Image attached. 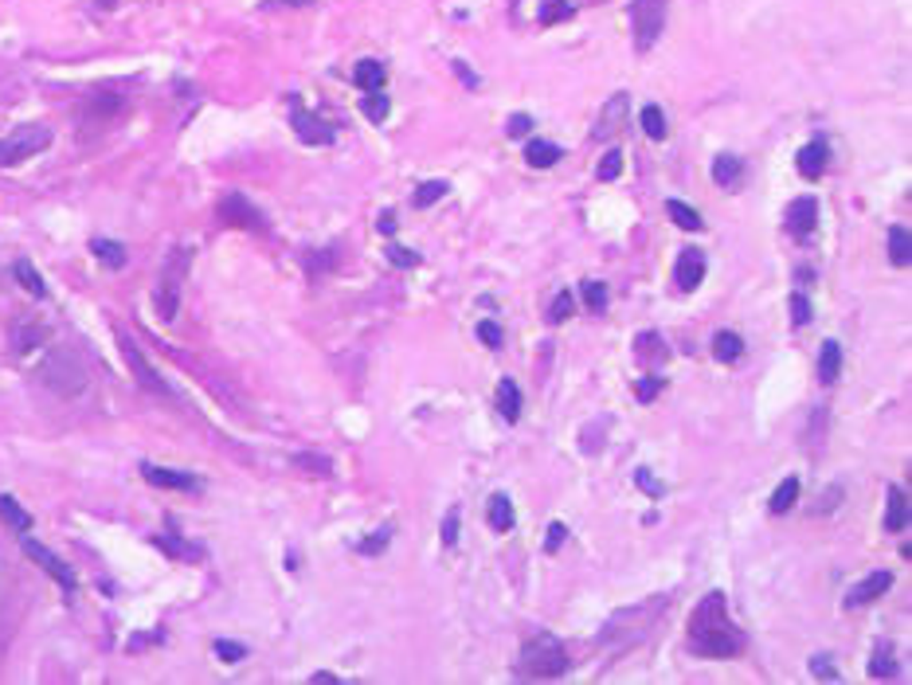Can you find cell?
Segmentation results:
<instances>
[{
    "label": "cell",
    "instance_id": "cell-12",
    "mask_svg": "<svg viewBox=\"0 0 912 685\" xmlns=\"http://www.w3.org/2000/svg\"><path fill=\"white\" fill-rule=\"evenodd\" d=\"M294 130H298V138L306 141V146H329V141H334V126L302 106H294Z\"/></svg>",
    "mask_w": 912,
    "mask_h": 685
},
{
    "label": "cell",
    "instance_id": "cell-52",
    "mask_svg": "<svg viewBox=\"0 0 912 685\" xmlns=\"http://www.w3.org/2000/svg\"><path fill=\"white\" fill-rule=\"evenodd\" d=\"M153 540H157L161 548H165V553H173V556H196L193 548H185V545H180L177 537H169V532H161V537H153Z\"/></svg>",
    "mask_w": 912,
    "mask_h": 685
},
{
    "label": "cell",
    "instance_id": "cell-50",
    "mask_svg": "<svg viewBox=\"0 0 912 685\" xmlns=\"http://www.w3.org/2000/svg\"><path fill=\"white\" fill-rule=\"evenodd\" d=\"M634 482H639V486H642L646 493H650V498H662V482L654 478V474L646 470V466H639V470H634Z\"/></svg>",
    "mask_w": 912,
    "mask_h": 685
},
{
    "label": "cell",
    "instance_id": "cell-13",
    "mask_svg": "<svg viewBox=\"0 0 912 685\" xmlns=\"http://www.w3.org/2000/svg\"><path fill=\"white\" fill-rule=\"evenodd\" d=\"M701 279H705V255H701L697 247H686V251L678 255V266H673V282H678L681 290H697Z\"/></svg>",
    "mask_w": 912,
    "mask_h": 685
},
{
    "label": "cell",
    "instance_id": "cell-27",
    "mask_svg": "<svg viewBox=\"0 0 912 685\" xmlns=\"http://www.w3.org/2000/svg\"><path fill=\"white\" fill-rule=\"evenodd\" d=\"M353 79H357V87H365V91H380L388 71H384V63H376V59H360L353 67Z\"/></svg>",
    "mask_w": 912,
    "mask_h": 685
},
{
    "label": "cell",
    "instance_id": "cell-54",
    "mask_svg": "<svg viewBox=\"0 0 912 685\" xmlns=\"http://www.w3.org/2000/svg\"><path fill=\"white\" fill-rule=\"evenodd\" d=\"M459 540V509H451L443 517V545H454Z\"/></svg>",
    "mask_w": 912,
    "mask_h": 685
},
{
    "label": "cell",
    "instance_id": "cell-39",
    "mask_svg": "<svg viewBox=\"0 0 912 685\" xmlns=\"http://www.w3.org/2000/svg\"><path fill=\"white\" fill-rule=\"evenodd\" d=\"M212 650H216V658L227 662V665H235V662L247 658V646H243V642H232V639H216Z\"/></svg>",
    "mask_w": 912,
    "mask_h": 685
},
{
    "label": "cell",
    "instance_id": "cell-7",
    "mask_svg": "<svg viewBox=\"0 0 912 685\" xmlns=\"http://www.w3.org/2000/svg\"><path fill=\"white\" fill-rule=\"evenodd\" d=\"M216 216L227 227H247V232H267V216L251 204L243 193H227L220 204H216Z\"/></svg>",
    "mask_w": 912,
    "mask_h": 685
},
{
    "label": "cell",
    "instance_id": "cell-30",
    "mask_svg": "<svg viewBox=\"0 0 912 685\" xmlns=\"http://www.w3.org/2000/svg\"><path fill=\"white\" fill-rule=\"evenodd\" d=\"M740 177H744V165H740L733 154H720L717 161H712V180H717L720 188H733Z\"/></svg>",
    "mask_w": 912,
    "mask_h": 685
},
{
    "label": "cell",
    "instance_id": "cell-38",
    "mask_svg": "<svg viewBox=\"0 0 912 685\" xmlns=\"http://www.w3.org/2000/svg\"><path fill=\"white\" fill-rule=\"evenodd\" d=\"M294 466H298V470H310L313 478H329V474H334V462L321 459V454H294Z\"/></svg>",
    "mask_w": 912,
    "mask_h": 685
},
{
    "label": "cell",
    "instance_id": "cell-48",
    "mask_svg": "<svg viewBox=\"0 0 912 685\" xmlns=\"http://www.w3.org/2000/svg\"><path fill=\"white\" fill-rule=\"evenodd\" d=\"M791 321L795 326H806L811 321V302H806V294H791Z\"/></svg>",
    "mask_w": 912,
    "mask_h": 685
},
{
    "label": "cell",
    "instance_id": "cell-28",
    "mask_svg": "<svg viewBox=\"0 0 912 685\" xmlns=\"http://www.w3.org/2000/svg\"><path fill=\"white\" fill-rule=\"evenodd\" d=\"M838 373H842V345H838V341H826L822 357H819V380H822V384H834Z\"/></svg>",
    "mask_w": 912,
    "mask_h": 685
},
{
    "label": "cell",
    "instance_id": "cell-53",
    "mask_svg": "<svg viewBox=\"0 0 912 685\" xmlns=\"http://www.w3.org/2000/svg\"><path fill=\"white\" fill-rule=\"evenodd\" d=\"M564 537H568V529L560 525V521H553V525H548V537H545V553H556V548L564 545Z\"/></svg>",
    "mask_w": 912,
    "mask_h": 685
},
{
    "label": "cell",
    "instance_id": "cell-36",
    "mask_svg": "<svg viewBox=\"0 0 912 685\" xmlns=\"http://www.w3.org/2000/svg\"><path fill=\"white\" fill-rule=\"evenodd\" d=\"M446 193H451V185H446V180H423V185L415 188L412 204H415V208H431L435 200H443Z\"/></svg>",
    "mask_w": 912,
    "mask_h": 685
},
{
    "label": "cell",
    "instance_id": "cell-45",
    "mask_svg": "<svg viewBox=\"0 0 912 685\" xmlns=\"http://www.w3.org/2000/svg\"><path fill=\"white\" fill-rule=\"evenodd\" d=\"M388 259H392L396 266H404V271H412V266H420V255H415L412 247H400V243H392V247H388Z\"/></svg>",
    "mask_w": 912,
    "mask_h": 685
},
{
    "label": "cell",
    "instance_id": "cell-49",
    "mask_svg": "<svg viewBox=\"0 0 912 685\" xmlns=\"http://www.w3.org/2000/svg\"><path fill=\"white\" fill-rule=\"evenodd\" d=\"M811 673H814V678H826V681H838V670L830 665L826 654H814V658H811Z\"/></svg>",
    "mask_w": 912,
    "mask_h": 685
},
{
    "label": "cell",
    "instance_id": "cell-20",
    "mask_svg": "<svg viewBox=\"0 0 912 685\" xmlns=\"http://www.w3.org/2000/svg\"><path fill=\"white\" fill-rule=\"evenodd\" d=\"M498 412L506 423H517L521 420V388L513 380H498Z\"/></svg>",
    "mask_w": 912,
    "mask_h": 685
},
{
    "label": "cell",
    "instance_id": "cell-9",
    "mask_svg": "<svg viewBox=\"0 0 912 685\" xmlns=\"http://www.w3.org/2000/svg\"><path fill=\"white\" fill-rule=\"evenodd\" d=\"M118 345H122V357H126L130 373H134V376L141 380V388H149V392H157V396H173V392H169V384H165V380L157 376V368L149 365L145 357H141V349H138L134 341L126 337V333H122V337H118Z\"/></svg>",
    "mask_w": 912,
    "mask_h": 685
},
{
    "label": "cell",
    "instance_id": "cell-8",
    "mask_svg": "<svg viewBox=\"0 0 912 685\" xmlns=\"http://www.w3.org/2000/svg\"><path fill=\"white\" fill-rule=\"evenodd\" d=\"M20 548H24V553H28V556H32V560H35V564H40V568H43V572H47V576H51V579H55V584H59V587H63V592H75V587H79V579H75V572H71V568H67V564H63V560H59V556H55V553H51V548H43V545H40V540H32V537H20Z\"/></svg>",
    "mask_w": 912,
    "mask_h": 685
},
{
    "label": "cell",
    "instance_id": "cell-2",
    "mask_svg": "<svg viewBox=\"0 0 912 685\" xmlns=\"http://www.w3.org/2000/svg\"><path fill=\"white\" fill-rule=\"evenodd\" d=\"M40 380L43 388H51L55 396H79L83 388H87V365H83V357L75 353V349H47L43 360H40Z\"/></svg>",
    "mask_w": 912,
    "mask_h": 685
},
{
    "label": "cell",
    "instance_id": "cell-25",
    "mask_svg": "<svg viewBox=\"0 0 912 685\" xmlns=\"http://www.w3.org/2000/svg\"><path fill=\"white\" fill-rule=\"evenodd\" d=\"M0 517H4L16 532H32V513H28L12 493H0Z\"/></svg>",
    "mask_w": 912,
    "mask_h": 685
},
{
    "label": "cell",
    "instance_id": "cell-46",
    "mask_svg": "<svg viewBox=\"0 0 912 685\" xmlns=\"http://www.w3.org/2000/svg\"><path fill=\"white\" fill-rule=\"evenodd\" d=\"M564 16H572V8H568L564 0H545V8H540V24H556V20H564Z\"/></svg>",
    "mask_w": 912,
    "mask_h": 685
},
{
    "label": "cell",
    "instance_id": "cell-1",
    "mask_svg": "<svg viewBox=\"0 0 912 685\" xmlns=\"http://www.w3.org/2000/svg\"><path fill=\"white\" fill-rule=\"evenodd\" d=\"M689 650L705 654V658H733V654L744 650V634H740V626L725 615V595L720 592H709L693 607Z\"/></svg>",
    "mask_w": 912,
    "mask_h": 685
},
{
    "label": "cell",
    "instance_id": "cell-56",
    "mask_svg": "<svg viewBox=\"0 0 912 685\" xmlns=\"http://www.w3.org/2000/svg\"><path fill=\"white\" fill-rule=\"evenodd\" d=\"M454 71L462 75V83H467V87H478V79H474V75L467 71V63H454Z\"/></svg>",
    "mask_w": 912,
    "mask_h": 685
},
{
    "label": "cell",
    "instance_id": "cell-10",
    "mask_svg": "<svg viewBox=\"0 0 912 685\" xmlns=\"http://www.w3.org/2000/svg\"><path fill=\"white\" fill-rule=\"evenodd\" d=\"M122 110H126V98H118V94H94V98H87V106H83L79 122L87 130H106Z\"/></svg>",
    "mask_w": 912,
    "mask_h": 685
},
{
    "label": "cell",
    "instance_id": "cell-33",
    "mask_svg": "<svg viewBox=\"0 0 912 685\" xmlns=\"http://www.w3.org/2000/svg\"><path fill=\"white\" fill-rule=\"evenodd\" d=\"M639 122H642V130H646V138L650 141H666V114H662V106H642V114H639Z\"/></svg>",
    "mask_w": 912,
    "mask_h": 685
},
{
    "label": "cell",
    "instance_id": "cell-19",
    "mask_svg": "<svg viewBox=\"0 0 912 685\" xmlns=\"http://www.w3.org/2000/svg\"><path fill=\"white\" fill-rule=\"evenodd\" d=\"M905 525H908V498H905L900 486H889V493H885V529L900 532Z\"/></svg>",
    "mask_w": 912,
    "mask_h": 685
},
{
    "label": "cell",
    "instance_id": "cell-15",
    "mask_svg": "<svg viewBox=\"0 0 912 685\" xmlns=\"http://www.w3.org/2000/svg\"><path fill=\"white\" fill-rule=\"evenodd\" d=\"M141 474H145V482H153V486H165V490H196V486H200L193 474L169 470V466H153V462H141Z\"/></svg>",
    "mask_w": 912,
    "mask_h": 685
},
{
    "label": "cell",
    "instance_id": "cell-43",
    "mask_svg": "<svg viewBox=\"0 0 912 685\" xmlns=\"http://www.w3.org/2000/svg\"><path fill=\"white\" fill-rule=\"evenodd\" d=\"M584 302L592 313H603L607 310V287L603 282H584Z\"/></svg>",
    "mask_w": 912,
    "mask_h": 685
},
{
    "label": "cell",
    "instance_id": "cell-42",
    "mask_svg": "<svg viewBox=\"0 0 912 685\" xmlns=\"http://www.w3.org/2000/svg\"><path fill=\"white\" fill-rule=\"evenodd\" d=\"M568 318H572V294L560 290L553 298V306H548V321H553V326H564Z\"/></svg>",
    "mask_w": 912,
    "mask_h": 685
},
{
    "label": "cell",
    "instance_id": "cell-24",
    "mask_svg": "<svg viewBox=\"0 0 912 685\" xmlns=\"http://www.w3.org/2000/svg\"><path fill=\"white\" fill-rule=\"evenodd\" d=\"M889 259H892V266H908L912 263V235H908L905 224L889 227Z\"/></svg>",
    "mask_w": 912,
    "mask_h": 685
},
{
    "label": "cell",
    "instance_id": "cell-17",
    "mask_svg": "<svg viewBox=\"0 0 912 685\" xmlns=\"http://www.w3.org/2000/svg\"><path fill=\"white\" fill-rule=\"evenodd\" d=\"M634 357H639L642 365H662V360L670 357V349H666V341H662V333H654V329L639 333V337H634Z\"/></svg>",
    "mask_w": 912,
    "mask_h": 685
},
{
    "label": "cell",
    "instance_id": "cell-16",
    "mask_svg": "<svg viewBox=\"0 0 912 685\" xmlns=\"http://www.w3.org/2000/svg\"><path fill=\"white\" fill-rule=\"evenodd\" d=\"M826 161H830V149H826V141H811V146H803L799 154H795V165H799V173L806 180H819L826 173Z\"/></svg>",
    "mask_w": 912,
    "mask_h": 685
},
{
    "label": "cell",
    "instance_id": "cell-32",
    "mask_svg": "<svg viewBox=\"0 0 912 685\" xmlns=\"http://www.w3.org/2000/svg\"><path fill=\"white\" fill-rule=\"evenodd\" d=\"M869 673H873V678H892V673H897V654H892L889 642H877V646H873Z\"/></svg>",
    "mask_w": 912,
    "mask_h": 685
},
{
    "label": "cell",
    "instance_id": "cell-37",
    "mask_svg": "<svg viewBox=\"0 0 912 685\" xmlns=\"http://www.w3.org/2000/svg\"><path fill=\"white\" fill-rule=\"evenodd\" d=\"M360 110H365V118H368V122H384V118H388V110H392V102H388V94L368 91L365 98H360Z\"/></svg>",
    "mask_w": 912,
    "mask_h": 685
},
{
    "label": "cell",
    "instance_id": "cell-44",
    "mask_svg": "<svg viewBox=\"0 0 912 685\" xmlns=\"http://www.w3.org/2000/svg\"><path fill=\"white\" fill-rule=\"evenodd\" d=\"M619 173H623V154H619V149H611V154L600 161L595 177H600V180H619Z\"/></svg>",
    "mask_w": 912,
    "mask_h": 685
},
{
    "label": "cell",
    "instance_id": "cell-58",
    "mask_svg": "<svg viewBox=\"0 0 912 685\" xmlns=\"http://www.w3.org/2000/svg\"><path fill=\"white\" fill-rule=\"evenodd\" d=\"M287 4H313V0H287Z\"/></svg>",
    "mask_w": 912,
    "mask_h": 685
},
{
    "label": "cell",
    "instance_id": "cell-14",
    "mask_svg": "<svg viewBox=\"0 0 912 685\" xmlns=\"http://www.w3.org/2000/svg\"><path fill=\"white\" fill-rule=\"evenodd\" d=\"M892 587V572H873L866 576L861 584H853L850 592H845V607H861V603H873L877 595H885Z\"/></svg>",
    "mask_w": 912,
    "mask_h": 685
},
{
    "label": "cell",
    "instance_id": "cell-6",
    "mask_svg": "<svg viewBox=\"0 0 912 685\" xmlns=\"http://www.w3.org/2000/svg\"><path fill=\"white\" fill-rule=\"evenodd\" d=\"M666 4L670 0H634V47L650 51L666 24Z\"/></svg>",
    "mask_w": 912,
    "mask_h": 685
},
{
    "label": "cell",
    "instance_id": "cell-34",
    "mask_svg": "<svg viewBox=\"0 0 912 685\" xmlns=\"http://www.w3.org/2000/svg\"><path fill=\"white\" fill-rule=\"evenodd\" d=\"M90 251L98 255V259L106 263V266H114V271H122V266H126V259H130L126 247L114 243V240H94V243H90Z\"/></svg>",
    "mask_w": 912,
    "mask_h": 685
},
{
    "label": "cell",
    "instance_id": "cell-11",
    "mask_svg": "<svg viewBox=\"0 0 912 685\" xmlns=\"http://www.w3.org/2000/svg\"><path fill=\"white\" fill-rule=\"evenodd\" d=\"M814 224H819V200L814 196H799L787 208V232H791L795 240H806V235L814 232Z\"/></svg>",
    "mask_w": 912,
    "mask_h": 685
},
{
    "label": "cell",
    "instance_id": "cell-5",
    "mask_svg": "<svg viewBox=\"0 0 912 685\" xmlns=\"http://www.w3.org/2000/svg\"><path fill=\"white\" fill-rule=\"evenodd\" d=\"M188 259H193V251H177L173 259H169L165 274H161V282H157V313H161V321H173L177 310H180V282H185V274H188Z\"/></svg>",
    "mask_w": 912,
    "mask_h": 685
},
{
    "label": "cell",
    "instance_id": "cell-26",
    "mask_svg": "<svg viewBox=\"0 0 912 685\" xmlns=\"http://www.w3.org/2000/svg\"><path fill=\"white\" fill-rule=\"evenodd\" d=\"M486 517H490V529H493V532H509V529H513V501L506 498V493H493Z\"/></svg>",
    "mask_w": 912,
    "mask_h": 685
},
{
    "label": "cell",
    "instance_id": "cell-21",
    "mask_svg": "<svg viewBox=\"0 0 912 685\" xmlns=\"http://www.w3.org/2000/svg\"><path fill=\"white\" fill-rule=\"evenodd\" d=\"M560 157H564V149L553 146V141H540L537 138V141H529V146H525V161L533 169H553Z\"/></svg>",
    "mask_w": 912,
    "mask_h": 685
},
{
    "label": "cell",
    "instance_id": "cell-35",
    "mask_svg": "<svg viewBox=\"0 0 912 685\" xmlns=\"http://www.w3.org/2000/svg\"><path fill=\"white\" fill-rule=\"evenodd\" d=\"M47 329L35 326V321H24V326H16V353H32L35 345H43Z\"/></svg>",
    "mask_w": 912,
    "mask_h": 685
},
{
    "label": "cell",
    "instance_id": "cell-31",
    "mask_svg": "<svg viewBox=\"0 0 912 685\" xmlns=\"http://www.w3.org/2000/svg\"><path fill=\"white\" fill-rule=\"evenodd\" d=\"M666 212H670V220L678 224L681 232H701V227H705V220H701V212H693L686 200H670Z\"/></svg>",
    "mask_w": 912,
    "mask_h": 685
},
{
    "label": "cell",
    "instance_id": "cell-29",
    "mask_svg": "<svg viewBox=\"0 0 912 685\" xmlns=\"http://www.w3.org/2000/svg\"><path fill=\"white\" fill-rule=\"evenodd\" d=\"M795 501H799V478H783V482H779V486H775L772 501H767V509H772L775 517H783V513L791 509Z\"/></svg>",
    "mask_w": 912,
    "mask_h": 685
},
{
    "label": "cell",
    "instance_id": "cell-40",
    "mask_svg": "<svg viewBox=\"0 0 912 685\" xmlns=\"http://www.w3.org/2000/svg\"><path fill=\"white\" fill-rule=\"evenodd\" d=\"M388 540H392V529H376L373 537H365V540H360V545H357V553H360V556H380V553H384V548H388Z\"/></svg>",
    "mask_w": 912,
    "mask_h": 685
},
{
    "label": "cell",
    "instance_id": "cell-57",
    "mask_svg": "<svg viewBox=\"0 0 912 685\" xmlns=\"http://www.w3.org/2000/svg\"><path fill=\"white\" fill-rule=\"evenodd\" d=\"M337 673H313V685H337Z\"/></svg>",
    "mask_w": 912,
    "mask_h": 685
},
{
    "label": "cell",
    "instance_id": "cell-4",
    "mask_svg": "<svg viewBox=\"0 0 912 685\" xmlns=\"http://www.w3.org/2000/svg\"><path fill=\"white\" fill-rule=\"evenodd\" d=\"M47 146H51V130H47V126H20V130H12L8 138H0V169L20 165V161L43 154Z\"/></svg>",
    "mask_w": 912,
    "mask_h": 685
},
{
    "label": "cell",
    "instance_id": "cell-18",
    "mask_svg": "<svg viewBox=\"0 0 912 685\" xmlns=\"http://www.w3.org/2000/svg\"><path fill=\"white\" fill-rule=\"evenodd\" d=\"M712 357H717L720 365H733V360L744 357V337L733 329H717L712 333Z\"/></svg>",
    "mask_w": 912,
    "mask_h": 685
},
{
    "label": "cell",
    "instance_id": "cell-55",
    "mask_svg": "<svg viewBox=\"0 0 912 685\" xmlns=\"http://www.w3.org/2000/svg\"><path fill=\"white\" fill-rule=\"evenodd\" d=\"M376 232L392 235V232H396V212H380V220H376Z\"/></svg>",
    "mask_w": 912,
    "mask_h": 685
},
{
    "label": "cell",
    "instance_id": "cell-51",
    "mask_svg": "<svg viewBox=\"0 0 912 685\" xmlns=\"http://www.w3.org/2000/svg\"><path fill=\"white\" fill-rule=\"evenodd\" d=\"M529 130H533V118H529V114H513V118H509V126H506V133H509V138H525Z\"/></svg>",
    "mask_w": 912,
    "mask_h": 685
},
{
    "label": "cell",
    "instance_id": "cell-3",
    "mask_svg": "<svg viewBox=\"0 0 912 685\" xmlns=\"http://www.w3.org/2000/svg\"><path fill=\"white\" fill-rule=\"evenodd\" d=\"M517 670L525 673V678H560V673L568 670V650L553 634H537V639H529L521 646Z\"/></svg>",
    "mask_w": 912,
    "mask_h": 685
},
{
    "label": "cell",
    "instance_id": "cell-41",
    "mask_svg": "<svg viewBox=\"0 0 912 685\" xmlns=\"http://www.w3.org/2000/svg\"><path fill=\"white\" fill-rule=\"evenodd\" d=\"M666 388V380H662L658 373H650V376H642L639 384H634V396H639V404H654V396Z\"/></svg>",
    "mask_w": 912,
    "mask_h": 685
},
{
    "label": "cell",
    "instance_id": "cell-22",
    "mask_svg": "<svg viewBox=\"0 0 912 685\" xmlns=\"http://www.w3.org/2000/svg\"><path fill=\"white\" fill-rule=\"evenodd\" d=\"M623 118H626V94H615L611 106H607V110L600 114V126H595V138H611V133H619Z\"/></svg>",
    "mask_w": 912,
    "mask_h": 685
},
{
    "label": "cell",
    "instance_id": "cell-23",
    "mask_svg": "<svg viewBox=\"0 0 912 685\" xmlns=\"http://www.w3.org/2000/svg\"><path fill=\"white\" fill-rule=\"evenodd\" d=\"M12 274H16V282H20V287L32 294V298H47V282H43V274L35 271L32 263L28 259H16L12 263Z\"/></svg>",
    "mask_w": 912,
    "mask_h": 685
},
{
    "label": "cell",
    "instance_id": "cell-47",
    "mask_svg": "<svg viewBox=\"0 0 912 685\" xmlns=\"http://www.w3.org/2000/svg\"><path fill=\"white\" fill-rule=\"evenodd\" d=\"M478 337H482V345H486V349H501L506 333H501L498 321H482V326H478Z\"/></svg>",
    "mask_w": 912,
    "mask_h": 685
}]
</instances>
